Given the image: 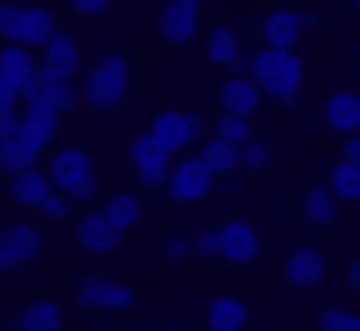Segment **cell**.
I'll return each mask as SVG.
<instances>
[{
    "mask_svg": "<svg viewBox=\"0 0 360 331\" xmlns=\"http://www.w3.org/2000/svg\"><path fill=\"white\" fill-rule=\"evenodd\" d=\"M247 80L257 85L262 99H281L291 104L301 94V80H306V60L296 50H257L252 65H247Z\"/></svg>",
    "mask_w": 360,
    "mask_h": 331,
    "instance_id": "6da1fadb",
    "label": "cell"
},
{
    "mask_svg": "<svg viewBox=\"0 0 360 331\" xmlns=\"http://www.w3.org/2000/svg\"><path fill=\"white\" fill-rule=\"evenodd\" d=\"M45 178H50V188H55L60 198H70V203H94V193H99L94 158H89V149H79V144H55Z\"/></svg>",
    "mask_w": 360,
    "mask_h": 331,
    "instance_id": "7a4b0ae2",
    "label": "cell"
},
{
    "mask_svg": "<svg viewBox=\"0 0 360 331\" xmlns=\"http://www.w3.org/2000/svg\"><path fill=\"white\" fill-rule=\"evenodd\" d=\"M60 35L55 15L45 6H0V40L6 45H20V50H45L50 40Z\"/></svg>",
    "mask_w": 360,
    "mask_h": 331,
    "instance_id": "3957f363",
    "label": "cell"
},
{
    "mask_svg": "<svg viewBox=\"0 0 360 331\" xmlns=\"http://www.w3.org/2000/svg\"><path fill=\"white\" fill-rule=\"evenodd\" d=\"M129 80H134V65L109 50V55H99L94 70L84 75V99H89L94 109H119V104L129 99Z\"/></svg>",
    "mask_w": 360,
    "mask_h": 331,
    "instance_id": "277c9868",
    "label": "cell"
},
{
    "mask_svg": "<svg viewBox=\"0 0 360 331\" xmlns=\"http://www.w3.org/2000/svg\"><path fill=\"white\" fill-rule=\"evenodd\" d=\"M148 134H153L168 154H188V149H198V144L207 139V124H202L193 109H158Z\"/></svg>",
    "mask_w": 360,
    "mask_h": 331,
    "instance_id": "5b68a950",
    "label": "cell"
},
{
    "mask_svg": "<svg viewBox=\"0 0 360 331\" xmlns=\"http://www.w3.org/2000/svg\"><path fill=\"white\" fill-rule=\"evenodd\" d=\"M311 25H316V15H311V11L276 6V11H266V15H262L257 35H262V50H296V40H301Z\"/></svg>",
    "mask_w": 360,
    "mask_h": 331,
    "instance_id": "8992f818",
    "label": "cell"
},
{
    "mask_svg": "<svg viewBox=\"0 0 360 331\" xmlns=\"http://www.w3.org/2000/svg\"><path fill=\"white\" fill-rule=\"evenodd\" d=\"M40 252H45V232H40L35 223H11V227H0V272L30 267Z\"/></svg>",
    "mask_w": 360,
    "mask_h": 331,
    "instance_id": "52a82bcc",
    "label": "cell"
},
{
    "mask_svg": "<svg viewBox=\"0 0 360 331\" xmlns=\"http://www.w3.org/2000/svg\"><path fill=\"white\" fill-rule=\"evenodd\" d=\"M75 306L79 311H124V306H134V287H124L114 277H84L75 287Z\"/></svg>",
    "mask_w": 360,
    "mask_h": 331,
    "instance_id": "ba28073f",
    "label": "cell"
},
{
    "mask_svg": "<svg viewBox=\"0 0 360 331\" xmlns=\"http://www.w3.org/2000/svg\"><path fill=\"white\" fill-rule=\"evenodd\" d=\"M163 188H168L173 203H202V198L212 193V173H207L198 158H178V163L168 168Z\"/></svg>",
    "mask_w": 360,
    "mask_h": 331,
    "instance_id": "9c48e42d",
    "label": "cell"
},
{
    "mask_svg": "<svg viewBox=\"0 0 360 331\" xmlns=\"http://www.w3.org/2000/svg\"><path fill=\"white\" fill-rule=\"evenodd\" d=\"M129 163H134V173H139V183H148V188H163V178H168V168H173V154L153 139V134H143V139H134V149H129Z\"/></svg>",
    "mask_w": 360,
    "mask_h": 331,
    "instance_id": "30bf717a",
    "label": "cell"
},
{
    "mask_svg": "<svg viewBox=\"0 0 360 331\" xmlns=\"http://www.w3.org/2000/svg\"><path fill=\"white\" fill-rule=\"evenodd\" d=\"M198 20H202V6L198 0H168V6L158 11V35L168 45H188L198 35Z\"/></svg>",
    "mask_w": 360,
    "mask_h": 331,
    "instance_id": "8fae6325",
    "label": "cell"
},
{
    "mask_svg": "<svg viewBox=\"0 0 360 331\" xmlns=\"http://www.w3.org/2000/svg\"><path fill=\"white\" fill-rule=\"evenodd\" d=\"M35 65H40L45 75H55V80H70V85H75V75L84 70V55H79V40L60 30V35H55V40H50V45L40 50V60H35Z\"/></svg>",
    "mask_w": 360,
    "mask_h": 331,
    "instance_id": "7c38bea8",
    "label": "cell"
},
{
    "mask_svg": "<svg viewBox=\"0 0 360 331\" xmlns=\"http://www.w3.org/2000/svg\"><path fill=\"white\" fill-rule=\"evenodd\" d=\"M321 124L340 139L360 134V89H330V99L321 104Z\"/></svg>",
    "mask_w": 360,
    "mask_h": 331,
    "instance_id": "4fadbf2b",
    "label": "cell"
},
{
    "mask_svg": "<svg viewBox=\"0 0 360 331\" xmlns=\"http://www.w3.org/2000/svg\"><path fill=\"white\" fill-rule=\"evenodd\" d=\"M75 99H79V89L70 85V80H55V75H45V70H35V80H30V89H25V99L20 104H50L60 119L75 109Z\"/></svg>",
    "mask_w": 360,
    "mask_h": 331,
    "instance_id": "5bb4252c",
    "label": "cell"
},
{
    "mask_svg": "<svg viewBox=\"0 0 360 331\" xmlns=\"http://www.w3.org/2000/svg\"><path fill=\"white\" fill-rule=\"evenodd\" d=\"M217 252H222V262H232V267H252L257 252H262V242H257L252 223H222V227H217Z\"/></svg>",
    "mask_w": 360,
    "mask_h": 331,
    "instance_id": "9a60e30c",
    "label": "cell"
},
{
    "mask_svg": "<svg viewBox=\"0 0 360 331\" xmlns=\"http://www.w3.org/2000/svg\"><path fill=\"white\" fill-rule=\"evenodd\" d=\"M40 154H45V144H40L35 134H25V129H20V119H15L11 139L0 144V168H6V173H25V168H40Z\"/></svg>",
    "mask_w": 360,
    "mask_h": 331,
    "instance_id": "2e32d148",
    "label": "cell"
},
{
    "mask_svg": "<svg viewBox=\"0 0 360 331\" xmlns=\"http://www.w3.org/2000/svg\"><path fill=\"white\" fill-rule=\"evenodd\" d=\"M35 55L30 50H20V45H0V85H6L15 99H25V89H30V80H35Z\"/></svg>",
    "mask_w": 360,
    "mask_h": 331,
    "instance_id": "e0dca14e",
    "label": "cell"
},
{
    "mask_svg": "<svg viewBox=\"0 0 360 331\" xmlns=\"http://www.w3.org/2000/svg\"><path fill=\"white\" fill-rule=\"evenodd\" d=\"M247 316H252V306L242 296H232V292H217L202 306V326L207 331H247Z\"/></svg>",
    "mask_w": 360,
    "mask_h": 331,
    "instance_id": "ac0fdd59",
    "label": "cell"
},
{
    "mask_svg": "<svg viewBox=\"0 0 360 331\" xmlns=\"http://www.w3.org/2000/svg\"><path fill=\"white\" fill-rule=\"evenodd\" d=\"M281 277H286L291 292H311V287H321V277H326V257H321L316 247H296V252L286 257Z\"/></svg>",
    "mask_w": 360,
    "mask_h": 331,
    "instance_id": "d6986e66",
    "label": "cell"
},
{
    "mask_svg": "<svg viewBox=\"0 0 360 331\" xmlns=\"http://www.w3.org/2000/svg\"><path fill=\"white\" fill-rule=\"evenodd\" d=\"M11 331H65V306L50 296H35L20 306V316L11 321Z\"/></svg>",
    "mask_w": 360,
    "mask_h": 331,
    "instance_id": "ffe728a7",
    "label": "cell"
},
{
    "mask_svg": "<svg viewBox=\"0 0 360 331\" xmlns=\"http://www.w3.org/2000/svg\"><path fill=\"white\" fill-rule=\"evenodd\" d=\"M262 109V94H257V85L237 70V75H227L222 80V114H237V119H252Z\"/></svg>",
    "mask_w": 360,
    "mask_h": 331,
    "instance_id": "44dd1931",
    "label": "cell"
},
{
    "mask_svg": "<svg viewBox=\"0 0 360 331\" xmlns=\"http://www.w3.org/2000/svg\"><path fill=\"white\" fill-rule=\"evenodd\" d=\"M75 237H79V247H84V252L104 257V252H114V247H119V237H124V232H114V227H109V218L94 208V213H84V218H79Z\"/></svg>",
    "mask_w": 360,
    "mask_h": 331,
    "instance_id": "7402d4cb",
    "label": "cell"
},
{
    "mask_svg": "<svg viewBox=\"0 0 360 331\" xmlns=\"http://www.w3.org/2000/svg\"><path fill=\"white\" fill-rule=\"evenodd\" d=\"M99 213L109 218L114 232H134V227L143 223V198H139V193H109Z\"/></svg>",
    "mask_w": 360,
    "mask_h": 331,
    "instance_id": "603a6c76",
    "label": "cell"
},
{
    "mask_svg": "<svg viewBox=\"0 0 360 331\" xmlns=\"http://www.w3.org/2000/svg\"><path fill=\"white\" fill-rule=\"evenodd\" d=\"M207 60L237 75V70H242V35H237L232 25H212V35H207Z\"/></svg>",
    "mask_w": 360,
    "mask_h": 331,
    "instance_id": "cb8c5ba5",
    "label": "cell"
},
{
    "mask_svg": "<svg viewBox=\"0 0 360 331\" xmlns=\"http://www.w3.org/2000/svg\"><path fill=\"white\" fill-rule=\"evenodd\" d=\"M50 193H55V188H50L45 168H25V173H11V203H20V208H40V203H45Z\"/></svg>",
    "mask_w": 360,
    "mask_h": 331,
    "instance_id": "d4e9b609",
    "label": "cell"
},
{
    "mask_svg": "<svg viewBox=\"0 0 360 331\" xmlns=\"http://www.w3.org/2000/svg\"><path fill=\"white\" fill-rule=\"evenodd\" d=\"M15 119H20V129H25V134H35V139H40L45 149H50V144L60 139V124H65V119H60V114H55L50 104H25V109H20Z\"/></svg>",
    "mask_w": 360,
    "mask_h": 331,
    "instance_id": "484cf974",
    "label": "cell"
},
{
    "mask_svg": "<svg viewBox=\"0 0 360 331\" xmlns=\"http://www.w3.org/2000/svg\"><path fill=\"white\" fill-rule=\"evenodd\" d=\"M212 178H227V173H237V149H227V144H217V139H202L198 144V154H193Z\"/></svg>",
    "mask_w": 360,
    "mask_h": 331,
    "instance_id": "4316f807",
    "label": "cell"
},
{
    "mask_svg": "<svg viewBox=\"0 0 360 331\" xmlns=\"http://www.w3.org/2000/svg\"><path fill=\"white\" fill-rule=\"evenodd\" d=\"M301 203H306V218H311L316 227H330V223H335V213H340V203H335V193H330L326 183H311Z\"/></svg>",
    "mask_w": 360,
    "mask_h": 331,
    "instance_id": "83f0119b",
    "label": "cell"
},
{
    "mask_svg": "<svg viewBox=\"0 0 360 331\" xmlns=\"http://www.w3.org/2000/svg\"><path fill=\"white\" fill-rule=\"evenodd\" d=\"M330 193H335V203H360V163H335L330 168V183H326Z\"/></svg>",
    "mask_w": 360,
    "mask_h": 331,
    "instance_id": "f1b7e54d",
    "label": "cell"
},
{
    "mask_svg": "<svg viewBox=\"0 0 360 331\" xmlns=\"http://www.w3.org/2000/svg\"><path fill=\"white\" fill-rule=\"evenodd\" d=\"M207 139H217V144H227V149H242V144H252V119L222 114V119L212 124V134H207Z\"/></svg>",
    "mask_w": 360,
    "mask_h": 331,
    "instance_id": "f546056e",
    "label": "cell"
},
{
    "mask_svg": "<svg viewBox=\"0 0 360 331\" xmlns=\"http://www.w3.org/2000/svg\"><path fill=\"white\" fill-rule=\"evenodd\" d=\"M271 158H276V149H271L266 139H252V144H242V149H237V168H252V173L271 168Z\"/></svg>",
    "mask_w": 360,
    "mask_h": 331,
    "instance_id": "4dcf8cb0",
    "label": "cell"
},
{
    "mask_svg": "<svg viewBox=\"0 0 360 331\" xmlns=\"http://www.w3.org/2000/svg\"><path fill=\"white\" fill-rule=\"evenodd\" d=\"M316 326H321V331H360V311H340V306H326V311L316 316Z\"/></svg>",
    "mask_w": 360,
    "mask_h": 331,
    "instance_id": "1f68e13d",
    "label": "cell"
},
{
    "mask_svg": "<svg viewBox=\"0 0 360 331\" xmlns=\"http://www.w3.org/2000/svg\"><path fill=\"white\" fill-rule=\"evenodd\" d=\"M188 247H193L198 257H207V262H222V252H217V232H212V227H207V232H198Z\"/></svg>",
    "mask_w": 360,
    "mask_h": 331,
    "instance_id": "d6a6232c",
    "label": "cell"
},
{
    "mask_svg": "<svg viewBox=\"0 0 360 331\" xmlns=\"http://www.w3.org/2000/svg\"><path fill=\"white\" fill-rule=\"evenodd\" d=\"M40 218H50V223H60V218H70V198H60V193H50L40 208H35Z\"/></svg>",
    "mask_w": 360,
    "mask_h": 331,
    "instance_id": "836d02e7",
    "label": "cell"
},
{
    "mask_svg": "<svg viewBox=\"0 0 360 331\" xmlns=\"http://www.w3.org/2000/svg\"><path fill=\"white\" fill-rule=\"evenodd\" d=\"M70 6H75V15H84V20H94V15H104V11L114 6V0H70Z\"/></svg>",
    "mask_w": 360,
    "mask_h": 331,
    "instance_id": "e575fe53",
    "label": "cell"
},
{
    "mask_svg": "<svg viewBox=\"0 0 360 331\" xmlns=\"http://www.w3.org/2000/svg\"><path fill=\"white\" fill-rule=\"evenodd\" d=\"M163 257H168V262H183V257H193L188 237H168V242H163Z\"/></svg>",
    "mask_w": 360,
    "mask_h": 331,
    "instance_id": "d590c367",
    "label": "cell"
},
{
    "mask_svg": "<svg viewBox=\"0 0 360 331\" xmlns=\"http://www.w3.org/2000/svg\"><path fill=\"white\" fill-rule=\"evenodd\" d=\"M340 158H345V163H360V134H350V139H345V149H340Z\"/></svg>",
    "mask_w": 360,
    "mask_h": 331,
    "instance_id": "8d00e7d4",
    "label": "cell"
},
{
    "mask_svg": "<svg viewBox=\"0 0 360 331\" xmlns=\"http://www.w3.org/2000/svg\"><path fill=\"white\" fill-rule=\"evenodd\" d=\"M345 287H350V292H360V257H350V262H345Z\"/></svg>",
    "mask_w": 360,
    "mask_h": 331,
    "instance_id": "74e56055",
    "label": "cell"
},
{
    "mask_svg": "<svg viewBox=\"0 0 360 331\" xmlns=\"http://www.w3.org/2000/svg\"><path fill=\"white\" fill-rule=\"evenodd\" d=\"M15 104H20V99H15L6 85H0V114H15Z\"/></svg>",
    "mask_w": 360,
    "mask_h": 331,
    "instance_id": "f35d334b",
    "label": "cell"
},
{
    "mask_svg": "<svg viewBox=\"0 0 360 331\" xmlns=\"http://www.w3.org/2000/svg\"><path fill=\"white\" fill-rule=\"evenodd\" d=\"M11 129H15V114H0V144L11 139Z\"/></svg>",
    "mask_w": 360,
    "mask_h": 331,
    "instance_id": "ab89813d",
    "label": "cell"
},
{
    "mask_svg": "<svg viewBox=\"0 0 360 331\" xmlns=\"http://www.w3.org/2000/svg\"><path fill=\"white\" fill-rule=\"evenodd\" d=\"M350 60H355V70H360V40H355V50H350Z\"/></svg>",
    "mask_w": 360,
    "mask_h": 331,
    "instance_id": "60d3db41",
    "label": "cell"
},
{
    "mask_svg": "<svg viewBox=\"0 0 360 331\" xmlns=\"http://www.w3.org/2000/svg\"><path fill=\"white\" fill-rule=\"evenodd\" d=\"M163 331H188V326H163Z\"/></svg>",
    "mask_w": 360,
    "mask_h": 331,
    "instance_id": "b9f144b4",
    "label": "cell"
},
{
    "mask_svg": "<svg viewBox=\"0 0 360 331\" xmlns=\"http://www.w3.org/2000/svg\"><path fill=\"white\" fill-rule=\"evenodd\" d=\"M355 11H360V0H355Z\"/></svg>",
    "mask_w": 360,
    "mask_h": 331,
    "instance_id": "7bdbcfd3",
    "label": "cell"
}]
</instances>
